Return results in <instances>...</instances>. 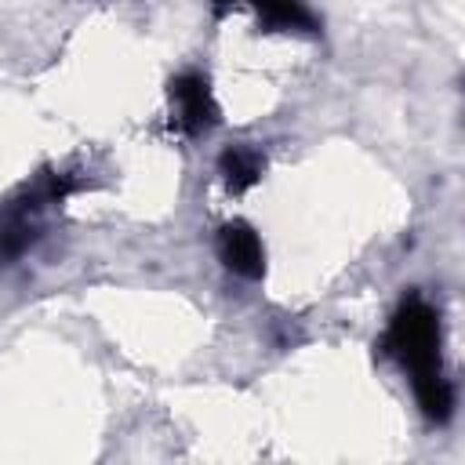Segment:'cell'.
Returning a JSON list of instances; mask_svg holds the SVG:
<instances>
[{"mask_svg": "<svg viewBox=\"0 0 465 465\" xmlns=\"http://www.w3.org/2000/svg\"><path fill=\"white\" fill-rule=\"evenodd\" d=\"M218 258L225 262V269H232L243 280H258L265 272V251L262 240L251 225L243 222H229L218 229Z\"/></svg>", "mask_w": 465, "mask_h": 465, "instance_id": "3957f363", "label": "cell"}, {"mask_svg": "<svg viewBox=\"0 0 465 465\" xmlns=\"http://www.w3.org/2000/svg\"><path fill=\"white\" fill-rule=\"evenodd\" d=\"M381 345H385L389 356H396L414 374V381L418 378L443 374L440 371V316L418 294H411L396 309V316H392Z\"/></svg>", "mask_w": 465, "mask_h": 465, "instance_id": "6da1fadb", "label": "cell"}, {"mask_svg": "<svg viewBox=\"0 0 465 465\" xmlns=\"http://www.w3.org/2000/svg\"><path fill=\"white\" fill-rule=\"evenodd\" d=\"M171 98L178 105V124L189 134H203L218 124V105L211 98V87L200 73H182L171 80Z\"/></svg>", "mask_w": 465, "mask_h": 465, "instance_id": "7a4b0ae2", "label": "cell"}, {"mask_svg": "<svg viewBox=\"0 0 465 465\" xmlns=\"http://www.w3.org/2000/svg\"><path fill=\"white\" fill-rule=\"evenodd\" d=\"M229 0H222V7ZM243 4H251L262 15V22L272 25V29H294V33H312L316 29V18L298 0H243Z\"/></svg>", "mask_w": 465, "mask_h": 465, "instance_id": "5b68a950", "label": "cell"}, {"mask_svg": "<svg viewBox=\"0 0 465 465\" xmlns=\"http://www.w3.org/2000/svg\"><path fill=\"white\" fill-rule=\"evenodd\" d=\"M218 171H222L229 193H247L262 178V156L254 149H247V145H232V149L222 153Z\"/></svg>", "mask_w": 465, "mask_h": 465, "instance_id": "8992f818", "label": "cell"}, {"mask_svg": "<svg viewBox=\"0 0 465 465\" xmlns=\"http://www.w3.org/2000/svg\"><path fill=\"white\" fill-rule=\"evenodd\" d=\"M414 396H418V407H421L425 418H432V421H447V418H450L454 392H450V381H447L443 374L418 378V381H414Z\"/></svg>", "mask_w": 465, "mask_h": 465, "instance_id": "52a82bcc", "label": "cell"}, {"mask_svg": "<svg viewBox=\"0 0 465 465\" xmlns=\"http://www.w3.org/2000/svg\"><path fill=\"white\" fill-rule=\"evenodd\" d=\"M33 218H36V211L22 196L0 203V262H15L33 247V240H36Z\"/></svg>", "mask_w": 465, "mask_h": 465, "instance_id": "277c9868", "label": "cell"}]
</instances>
